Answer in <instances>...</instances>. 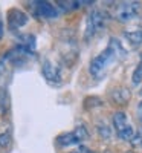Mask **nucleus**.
<instances>
[{
  "mask_svg": "<svg viewBox=\"0 0 142 153\" xmlns=\"http://www.w3.org/2000/svg\"><path fill=\"white\" fill-rule=\"evenodd\" d=\"M72 153H95V152L89 150V149H86V147H80V149H76V150L72 152Z\"/></svg>",
  "mask_w": 142,
  "mask_h": 153,
  "instance_id": "dca6fc26",
  "label": "nucleus"
},
{
  "mask_svg": "<svg viewBox=\"0 0 142 153\" xmlns=\"http://www.w3.org/2000/svg\"><path fill=\"white\" fill-rule=\"evenodd\" d=\"M125 153H133V152H125Z\"/></svg>",
  "mask_w": 142,
  "mask_h": 153,
  "instance_id": "6ab92c4d",
  "label": "nucleus"
},
{
  "mask_svg": "<svg viewBox=\"0 0 142 153\" xmlns=\"http://www.w3.org/2000/svg\"><path fill=\"white\" fill-rule=\"evenodd\" d=\"M132 81H133V84L142 83V54L139 55V63H138V66H136L133 75H132Z\"/></svg>",
  "mask_w": 142,
  "mask_h": 153,
  "instance_id": "9b49d317",
  "label": "nucleus"
},
{
  "mask_svg": "<svg viewBox=\"0 0 142 153\" xmlns=\"http://www.w3.org/2000/svg\"><path fill=\"white\" fill-rule=\"evenodd\" d=\"M138 117H139V121H141V124H142V101L138 104Z\"/></svg>",
  "mask_w": 142,
  "mask_h": 153,
  "instance_id": "f3484780",
  "label": "nucleus"
},
{
  "mask_svg": "<svg viewBox=\"0 0 142 153\" xmlns=\"http://www.w3.org/2000/svg\"><path fill=\"white\" fill-rule=\"evenodd\" d=\"M141 11H142L141 2H121V3L116 5L113 17L118 22L127 23V22H132V20L138 19Z\"/></svg>",
  "mask_w": 142,
  "mask_h": 153,
  "instance_id": "7ed1b4c3",
  "label": "nucleus"
},
{
  "mask_svg": "<svg viewBox=\"0 0 142 153\" xmlns=\"http://www.w3.org/2000/svg\"><path fill=\"white\" fill-rule=\"evenodd\" d=\"M141 95H142V91H141Z\"/></svg>",
  "mask_w": 142,
  "mask_h": 153,
  "instance_id": "aec40b11",
  "label": "nucleus"
},
{
  "mask_svg": "<svg viewBox=\"0 0 142 153\" xmlns=\"http://www.w3.org/2000/svg\"><path fill=\"white\" fill-rule=\"evenodd\" d=\"M28 20H29L28 14H24L23 11H20L17 8H12L8 12V28H9V31L20 29L21 26H24V25L28 23Z\"/></svg>",
  "mask_w": 142,
  "mask_h": 153,
  "instance_id": "6e6552de",
  "label": "nucleus"
},
{
  "mask_svg": "<svg viewBox=\"0 0 142 153\" xmlns=\"http://www.w3.org/2000/svg\"><path fill=\"white\" fill-rule=\"evenodd\" d=\"M32 14L38 19H46V20H52L57 19L60 11L58 6H54L50 2H43V0H38V2H31L29 3Z\"/></svg>",
  "mask_w": 142,
  "mask_h": 153,
  "instance_id": "423d86ee",
  "label": "nucleus"
},
{
  "mask_svg": "<svg viewBox=\"0 0 142 153\" xmlns=\"http://www.w3.org/2000/svg\"><path fill=\"white\" fill-rule=\"evenodd\" d=\"M41 72H43V76L46 78L47 83L54 84V86L61 84V69H60V66L55 65L54 61L44 60L43 66H41Z\"/></svg>",
  "mask_w": 142,
  "mask_h": 153,
  "instance_id": "0eeeda50",
  "label": "nucleus"
},
{
  "mask_svg": "<svg viewBox=\"0 0 142 153\" xmlns=\"http://www.w3.org/2000/svg\"><path fill=\"white\" fill-rule=\"evenodd\" d=\"M107 22V14L102 9H92L89 12V16L86 19V29H84V38L90 40L93 38Z\"/></svg>",
  "mask_w": 142,
  "mask_h": 153,
  "instance_id": "f03ea898",
  "label": "nucleus"
},
{
  "mask_svg": "<svg viewBox=\"0 0 142 153\" xmlns=\"http://www.w3.org/2000/svg\"><path fill=\"white\" fill-rule=\"evenodd\" d=\"M90 136L86 126H76L73 130L61 133L57 136V144L61 147H69V146H78L84 141H87Z\"/></svg>",
  "mask_w": 142,
  "mask_h": 153,
  "instance_id": "39448f33",
  "label": "nucleus"
},
{
  "mask_svg": "<svg viewBox=\"0 0 142 153\" xmlns=\"http://www.w3.org/2000/svg\"><path fill=\"white\" fill-rule=\"evenodd\" d=\"M11 143V133L9 132H3V133H0V147H8Z\"/></svg>",
  "mask_w": 142,
  "mask_h": 153,
  "instance_id": "4468645a",
  "label": "nucleus"
},
{
  "mask_svg": "<svg viewBox=\"0 0 142 153\" xmlns=\"http://www.w3.org/2000/svg\"><path fill=\"white\" fill-rule=\"evenodd\" d=\"M2 37H3V23L0 22V38H2Z\"/></svg>",
  "mask_w": 142,
  "mask_h": 153,
  "instance_id": "a211bd4d",
  "label": "nucleus"
},
{
  "mask_svg": "<svg viewBox=\"0 0 142 153\" xmlns=\"http://www.w3.org/2000/svg\"><path fill=\"white\" fill-rule=\"evenodd\" d=\"M98 132H99V135H101L102 139H109L110 138V129H109V126L104 124V123L98 124Z\"/></svg>",
  "mask_w": 142,
  "mask_h": 153,
  "instance_id": "ddd939ff",
  "label": "nucleus"
},
{
  "mask_svg": "<svg viewBox=\"0 0 142 153\" xmlns=\"http://www.w3.org/2000/svg\"><path fill=\"white\" fill-rule=\"evenodd\" d=\"M127 55V51L124 49L122 43L118 40V38L112 37L109 40V45L107 48L102 51L99 55H96L89 65V72L90 75L96 80H101L104 76L109 69L112 68L113 63L116 61H121L124 57Z\"/></svg>",
  "mask_w": 142,
  "mask_h": 153,
  "instance_id": "f257e3e1",
  "label": "nucleus"
},
{
  "mask_svg": "<svg viewBox=\"0 0 142 153\" xmlns=\"http://www.w3.org/2000/svg\"><path fill=\"white\" fill-rule=\"evenodd\" d=\"M113 127H115V132L118 135V138H121L122 141H127V143L132 141L135 136V132H136L133 129L132 123L128 121L127 115L121 110L113 113Z\"/></svg>",
  "mask_w": 142,
  "mask_h": 153,
  "instance_id": "20e7f679",
  "label": "nucleus"
},
{
  "mask_svg": "<svg viewBox=\"0 0 142 153\" xmlns=\"http://www.w3.org/2000/svg\"><path fill=\"white\" fill-rule=\"evenodd\" d=\"M130 144L133 147H142V127H139V130L135 132V136L130 141Z\"/></svg>",
  "mask_w": 142,
  "mask_h": 153,
  "instance_id": "f8f14e48",
  "label": "nucleus"
},
{
  "mask_svg": "<svg viewBox=\"0 0 142 153\" xmlns=\"http://www.w3.org/2000/svg\"><path fill=\"white\" fill-rule=\"evenodd\" d=\"M130 97H132V94L128 92L127 89H115L112 92V100L116 104H125Z\"/></svg>",
  "mask_w": 142,
  "mask_h": 153,
  "instance_id": "9d476101",
  "label": "nucleus"
},
{
  "mask_svg": "<svg viewBox=\"0 0 142 153\" xmlns=\"http://www.w3.org/2000/svg\"><path fill=\"white\" fill-rule=\"evenodd\" d=\"M125 40L130 43L133 48H139L142 45V29H135V31H125L124 32Z\"/></svg>",
  "mask_w": 142,
  "mask_h": 153,
  "instance_id": "1a4fd4ad",
  "label": "nucleus"
},
{
  "mask_svg": "<svg viewBox=\"0 0 142 153\" xmlns=\"http://www.w3.org/2000/svg\"><path fill=\"white\" fill-rule=\"evenodd\" d=\"M8 107V94L5 89H0V109L5 110Z\"/></svg>",
  "mask_w": 142,
  "mask_h": 153,
  "instance_id": "2eb2a0df",
  "label": "nucleus"
}]
</instances>
